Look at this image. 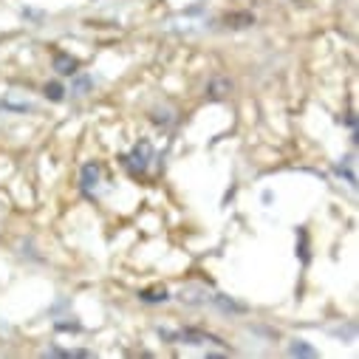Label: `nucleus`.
Segmentation results:
<instances>
[{"instance_id": "12", "label": "nucleus", "mask_w": 359, "mask_h": 359, "mask_svg": "<svg viewBox=\"0 0 359 359\" xmlns=\"http://www.w3.org/2000/svg\"><path fill=\"white\" fill-rule=\"evenodd\" d=\"M297 238H300V257H303V260H309V252H306V249H309V243H306V232H303V229H297Z\"/></svg>"}, {"instance_id": "8", "label": "nucleus", "mask_w": 359, "mask_h": 359, "mask_svg": "<svg viewBox=\"0 0 359 359\" xmlns=\"http://www.w3.org/2000/svg\"><path fill=\"white\" fill-rule=\"evenodd\" d=\"M229 88H232L229 79H212V82H210V97H212V100H224V97L229 94Z\"/></svg>"}, {"instance_id": "11", "label": "nucleus", "mask_w": 359, "mask_h": 359, "mask_svg": "<svg viewBox=\"0 0 359 359\" xmlns=\"http://www.w3.org/2000/svg\"><path fill=\"white\" fill-rule=\"evenodd\" d=\"M292 353H294V356H314L317 351H314L311 345H306V342L297 339V342H292Z\"/></svg>"}, {"instance_id": "7", "label": "nucleus", "mask_w": 359, "mask_h": 359, "mask_svg": "<svg viewBox=\"0 0 359 359\" xmlns=\"http://www.w3.org/2000/svg\"><path fill=\"white\" fill-rule=\"evenodd\" d=\"M224 23H226L229 29H246V26H252V23H255V18H252L249 12H238V15H226V18H224Z\"/></svg>"}, {"instance_id": "10", "label": "nucleus", "mask_w": 359, "mask_h": 359, "mask_svg": "<svg viewBox=\"0 0 359 359\" xmlns=\"http://www.w3.org/2000/svg\"><path fill=\"white\" fill-rule=\"evenodd\" d=\"M212 300H215V303H218V306H221L224 311H235V314H241V311H246V309H243L241 303H232V300H226L224 294H218V297H212Z\"/></svg>"}, {"instance_id": "4", "label": "nucleus", "mask_w": 359, "mask_h": 359, "mask_svg": "<svg viewBox=\"0 0 359 359\" xmlns=\"http://www.w3.org/2000/svg\"><path fill=\"white\" fill-rule=\"evenodd\" d=\"M54 68H57L62 76H76L79 62H76L71 54H65V51H54Z\"/></svg>"}, {"instance_id": "3", "label": "nucleus", "mask_w": 359, "mask_h": 359, "mask_svg": "<svg viewBox=\"0 0 359 359\" xmlns=\"http://www.w3.org/2000/svg\"><path fill=\"white\" fill-rule=\"evenodd\" d=\"M100 178H102V167L97 161H88L79 172V184H82V193L85 196H94L97 187H100Z\"/></svg>"}, {"instance_id": "5", "label": "nucleus", "mask_w": 359, "mask_h": 359, "mask_svg": "<svg viewBox=\"0 0 359 359\" xmlns=\"http://www.w3.org/2000/svg\"><path fill=\"white\" fill-rule=\"evenodd\" d=\"M178 300H182V303H193V306H198V303L212 300V297L207 294V289H204V286H184L182 292H178Z\"/></svg>"}, {"instance_id": "14", "label": "nucleus", "mask_w": 359, "mask_h": 359, "mask_svg": "<svg viewBox=\"0 0 359 359\" xmlns=\"http://www.w3.org/2000/svg\"><path fill=\"white\" fill-rule=\"evenodd\" d=\"M88 85H91V79L79 76V79H76V91H79V94H82V91H88Z\"/></svg>"}, {"instance_id": "1", "label": "nucleus", "mask_w": 359, "mask_h": 359, "mask_svg": "<svg viewBox=\"0 0 359 359\" xmlns=\"http://www.w3.org/2000/svg\"><path fill=\"white\" fill-rule=\"evenodd\" d=\"M158 337H164L170 342H187V345H226L215 334H207V331H198V328H182V331L158 328Z\"/></svg>"}, {"instance_id": "9", "label": "nucleus", "mask_w": 359, "mask_h": 359, "mask_svg": "<svg viewBox=\"0 0 359 359\" xmlns=\"http://www.w3.org/2000/svg\"><path fill=\"white\" fill-rule=\"evenodd\" d=\"M46 97H48L51 102H62V100H65V88H62L60 82H48V85H46Z\"/></svg>"}, {"instance_id": "13", "label": "nucleus", "mask_w": 359, "mask_h": 359, "mask_svg": "<svg viewBox=\"0 0 359 359\" xmlns=\"http://www.w3.org/2000/svg\"><path fill=\"white\" fill-rule=\"evenodd\" d=\"M57 331H82L76 323H57Z\"/></svg>"}, {"instance_id": "6", "label": "nucleus", "mask_w": 359, "mask_h": 359, "mask_svg": "<svg viewBox=\"0 0 359 359\" xmlns=\"http://www.w3.org/2000/svg\"><path fill=\"white\" fill-rule=\"evenodd\" d=\"M139 300L142 303H164V300H170V292L161 286V289H142L139 292Z\"/></svg>"}, {"instance_id": "2", "label": "nucleus", "mask_w": 359, "mask_h": 359, "mask_svg": "<svg viewBox=\"0 0 359 359\" xmlns=\"http://www.w3.org/2000/svg\"><path fill=\"white\" fill-rule=\"evenodd\" d=\"M150 161H153V147H150L147 139H142L130 153L122 156V167H125L130 175H144L147 167H150Z\"/></svg>"}]
</instances>
